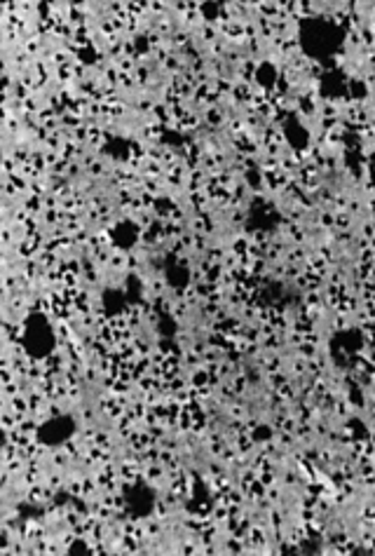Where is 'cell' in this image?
<instances>
[{
    "label": "cell",
    "mask_w": 375,
    "mask_h": 556,
    "mask_svg": "<svg viewBox=\"0 0 375 556\" xmlns=\"http://www.w3.org/2000/svg\"><path fill=\"white\" fill-rule=\"evenodd\" d=\"M301 47L312 59H331L343 49L345 31L326 17H310L301 24Z\"/></svg>",
    "instance_id": "1"
},
{
    "label": "cell",
    "mask_w": 375,
    "mask_h": 556,
    "mask_svg": "<svg viewBox=\"0 0 375 556\" xmlns=\"http://www.w3.org/2000/svg\"><path fill=\"white\" fill-rule=\"evenodd\" d=\"M287 141L294 148H298V151H301V148H305L310 144V134H308V129H305V127L301 125V122H296V120H291V122L287 125Z\"/></svg>",
    "instance_id": "2"
},
{
    "label": "cell",
    "mask_w": 375,
    "mask_h": 556,
    "mask_svg": "<svg viewBox=\"0 0 375 556\" xmlns=\"http://www.w3.org/2000/svg\"><path fill=\"white\" fill-rule=\"evenodd\" d=\"M113 239H115V242L120 244V246L134 244V242H136V225H134V223H120V225H115Z\"/></svg>",
    "instance_id": "3"
},
{
    "label": "cell",
    "mask_w": 375,
    "mask_h": 556,
    "mask_svg": "<svg viewBox=\"0 0 375 556\" xmlns=\"http://www.w3.org/2000/svg\"><path fill=\"white\" fill-rule=\"evenodd\" d=\"M258 82L263 84V87H272V84L277 82V68L272 66V63H261L258 66Z\"/></svg>",
    "instance_id": "4"
}]
</instances>
